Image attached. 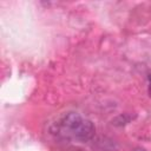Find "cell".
<instances>
[{"label":"cell","mask_w":151,"mask_h":151,"mask_svg":"<svg viewBox=\"0 0 151 151\" xmlns=\"http://www.w3.org/2000/svg\"><path fill=\"white\" fill-rule=\"evenodd\" d=\"M133 151H145V150H144V149H142V147H136Z\"/></svg>","instance_id":"2"},{"label":"cell","mask_w":151,"mask_h":151,"mask_svg":"<svg viewBox=\"0 0 151 151\" xmlns=\"http://www.w3.org/2000/svg\"><path fill=\"white\" fill-rule=\"evenodd\" d=\"M59 127L65 136H71L80 142L92 139L96 132L93 123L88 119H84L77 112H68L64 114L59 122Z\"/></svg>","instance_id":"1"}]
</instances>
